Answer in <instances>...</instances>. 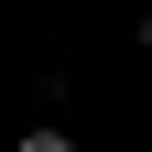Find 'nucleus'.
<instances>
[{
	"instance_id": "obj_2",
	"label": "nucleus",
	"mask_w": 152,
	"mask_h": 152,
	"mask_svg": "<svg viewBox=\"0 0 152 152\" xmlns=\"http://www.w3.org/2000/svg\"><path fill=\"white\" fill-rule=\"evenodd\" d=\"M141 54H152V11H141Z\"/></svg>"
},
{
	"instance_id": "obj_1",
	"label": "nucleus",
	"mask_w": 152,
	"mask_h": 152,
	"mask_svg": "<svg viewBox=\"0 0 152 152\" xmlns=\"http://www.w3.org/2000/svg\"><path fill=\"white\" fill-rule=\"evenodd\" d=\"M22 152H76V141H65V130H22Z\"/></svg>"
}]
</instances>
